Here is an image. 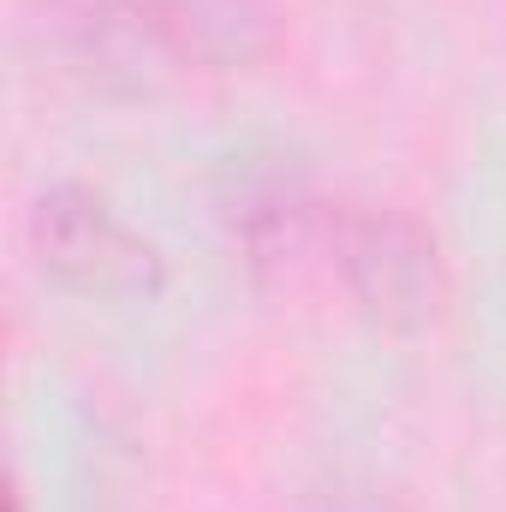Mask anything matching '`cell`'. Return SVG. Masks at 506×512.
Here are the masks:
<instances>
[{"label":"cell","mask_w":506,"mask_h":512,"mask_svg":"<svg viewBox=\"0 0 506 512\" xmlns=\"http://www.w3.org/2000/svg\"><path fill=\"white\" fill-rule=\"evenodd\" d=\"M328 280L381 328H423L447 298V262L423 221L387 203H334Z\"/></svg>","instance_id":"cell-1"},{"label":"cell","mask_w":506,"mask_h":512,"mask_svg":"<svg viewBox=\"0 0 506 512\" xmlns=\"http://www.w3.org/2000/svg\"><path fill=\"white\" fill-rule=\"evenodd\" d=\"M30 251L48 280L84 298H149L161 251L90 185H48L30 203Z\"/></svg>","instance_id":"cell-2"},{"label":"cell","mask_w":506,"mask_h":512,"mask_svg":"<svg viewBox=\"0 0 506 512\" xmlns=\"http://www.w3.org/2000/svg\"><path fill=\"white\" fill-rule=\"evenodd\" d=\"M304 512H405V507L387 489H370V483H334V489H322Z\"/></svg>","instance_id":"cell-3"}]
</instances>
